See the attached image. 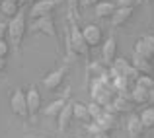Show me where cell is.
I'll use <instances>...</instances> for the list:
<instances>
[{"label": "cell", "instance_id": "obj_31", "mask_svg": "<svg viewBox=\"0 0 154 138\" xmlns=\"http://www.w3.org/2000/svg\"><path fill=\"white\" fill-rule=\"evenodd\" d=\"M98 2H102V0H82V4H84V6H96Z\"/></svg>", "mask_w": 154, "mask_h": 138}, {"label": "cell", "instance_id": "obj_15", "mask_svg": "<svg viewBox=\"0 0 154 138\" xmlns=\"http://www.w3.org/2000/svg\"><path fill=\"white\" fill-rule=\"evenodd\" d=\"M94 123L98 124L102 130H105V132H109L113 127H115V119H113V115H111V113H107V111H102V115L96 117Z\"/></svg>", "mask_w": 154, "mask_h": 138}, {"label": "cell", "instance_id": "obj_20", "mask_svg": "<svg viewBox=\"0 0 154 138\" xmlns=\"http://www.w3.org/2000/svg\"><path fill=\"white\" fill-rule=\"evenodd\" d=\"M140 123H143V128H154V107H148L140 113Z\"/></svg>", "mask_w": 154, "mask_h": 138}, {"label": "cell", "instance_id": "obj_10", "mask_svg": "<svg viewBox=\"0 0 154 138\" xmlns=\"http://www.w3.org/2000/svg\"><path fill=\"white\" fill-rule=\"evenodd\" d=\"M117 56V41L115 37H107L103 43V49H102V60L103 64H107V66H111V62L115 60Z\"/></svg>", "mask_w": 154, "mask_h": 138}, {"label": "cell", "instance_id": "obj_35", "mask_svg": "<svg viewBox=\"0 0 154 138\" xmlns=\"http://www.w3.org/2000/svg\"><path fill=\"white\" fill-rule=\"evenodd\" d=\"M143 2H150V0H143Z\"/></svg>", "mask_w": 154, "mask_h": 138}, {"label": "cell", "instance_id": "obj_3", "mask_svg": "<svg viewBox=\"0 0 154 138\" xmlns=\"http://www.w3.org/2000/svg\"><path fill=\"white\" fill-rule=\"evenodd\" d=\"M27 29H29L31 33H43V35H47V37H51V39L57 41V27H55V22H53L51 16L31 20V26H27Z\"/></svg>", "mask_w": 154, "mask_h": 138}, {"label": "cell", "instance_id": "obj_6", "mask_svg": "<svg viewBox=\"0 0 154 138\" xmlns=\"http://www.w3.org/2000/svg\"><path fill=\"white\" fill-rule=\"evenodd\" d=\"M57 6H59V0H35L33 6H31V10H29V18L37 20V18L51 16Z\"/></svg>", "mask_w": 154, "mask_h": 138}, {"label": "cell", "instance_id": "obj_25", "mask_svg": "<svg viewBox=\"0 0 154 138\" xmlns=\"http://www.w3.org/2000/svg\"><path fill=\"white\" fill-rule=\"evenodd\" d=\"M88 111H90V117H92V121H94L98 115H102L103 107H102L100 103H96V101H94V103H90V105H88Z\"/></svg>", "mask_w": 154, "mask_h": 138}, {"label": "cell", "instance_id": "obj_28", "mask_svg": "<svg viewBox=\"0 0 154 138\" xmlns=\"http://www.w3.org/2000/svg\"><path fill=\"white\" fill-rule=\"evenodd\" d=\"M135 4H137V0H117V6H131V8H135Z\"/></svg>", "mask_w": 154, "mask_h": 138}, {"label": "cell", "instance_id": "obj_27", "mask_svg": "<svg viewBox=\"0 0 154 138\" xmlns=\"http://www.w3.org/2000/svg\"><path fill=\"white\" fill-rule=\"evenodd\" d=\"M144 43L148 45V49H150V52H152V56H154V35H144Z\"/></svg>", "mask_w": 154, "mask_h": 138}, {"label": "cell", "instance_id": "obj_16", "mask_svg": "<svg viewBox=\"0 0 154 138\" xmlns=\"http://www.w3.org/2000/svg\"><path fill=\"white\" fill-rule=\"evenodd\" d=\"M96 18H111V14H113V10H115V4L113 2H107V0H102V2H98L96 4Z\"/></svg>", "mask_w": 154, "mask_h": 138}, {"label": "cell", "instance_id": "obj_30", "mask_svg": "<svg viewBox=\"0 0 154 138\" xmlns=\"http://www.w3.org/2000/svg\"><path fill=\"white\" fill-rule=\"evenodd\" d=\"M92 138H109V134L105 130H100V132H96V134H92Z\"/></svg>", "mask_w": 154, "mask_h": 138}, {"label": "cell", "instance_id": "obj_29", "mask_svg": "<svg viewBox=\"0 0 154 138\" xmlns=\"http://www.w3.org/2000/svg\"><path fill=\"white\" fill-rule=\"evenodd\" d=\"M6 29H8V23H0V39L6 37Z\"/></svg>", "mask_w": 154, "mask_h": 138}, {"label": "cell", "instance_id": "obj_9", "mask_svg": "<svg viewBox=\"0 0 154 138\" xmlns=\"http://www.w3.org/2000/svg\"><path fill=\"white\" fill-rule=\"evenodd\" d=\"M133 12H135V8H131V6H119V8H115L113 14H111V23L115 27L125 26V23L133 18Z\"/></svg>", "mask_w": 154, "mask_h": 138}, {"label": "cell", "instance_id": "obj_13", "mask_svg": "<svg viewBox=\"0 0 154 138\" xmlns=\"http://www.w3.org/2000/svg\"><path fill=\"white\" fill-rule=\"evenodd\" d=\"M72 119H78L80 123H84V124L92 123L88 105H84V103H72Z\"/></svg>", "mask_w": 154, "mask_h": 138}, {"label": "cell", "instance_id": "obj_21", "mask_svg": "<svg viewBox=\"0 0 154 138\" xmlns=\"http://www.w3.org/2000/svg\"><path fill=\"white\" fill-rule=\"evenodd\" d=\"M68 14H70V22H78L80 20V0H66Z\"/></svg>", "mask_w": 154, "mask_h": 138}, {"label": "cell", "instance_id": "obj_34", "mask_svg": "<svg viewBox=\"0 0 154 138\" xmlns=\"http://www.w3.org/2000/svg\"><path fill=\"white\" fill-rule=\"evenodd\" d=\"M33 138H45V136H33Z\"/></svg>", "mask_w": 154, "mask_h": 138}, {"label": "cell", "instance_id": "obj_18", "mask_svg": "<svg viewBox=\"0 0 154 138\" xmlns=\"http://www.w3.org/2000/svg\"><path fill=\"white\" fill-rule=\"evenodd\" d=\"M64 103H66L64 99H55L53 103H49L45 107V111H43V113H45V117H47V119H57V115H59L60 109L64 107Z\"/></svg>", "mask_w": 154, "mask_h": 138}, {"label": "cell", "instance_id": "obj_36", "mask_svg": "<svg viewBox=\"0 0 154 138\" xmlns=\"http://www.w3.org/2000/svg\"><path fill=\"white\" fill-rule=\"evenodd\" d=\"M2 2H4V0H0V4H2Z\"/></svg>", "mask_w": 154, "mask_h": 138}, {"label": "cell", "instance_id": "obj_12", "mask_svg": "<svg viewBox=\"0 0 154 138\" xmlns=\"http://www.w3.org/2000/svg\"><path fill=\"white\" fill-rule=\"evenodd\" d=\"M133 66L140 72V74H154V64L150 62V58H144L140 55H133Z\"/></svg>", "mask_w": 154, "mask_h": 138}, {"label": "cell", "instance_id": "obj_5", "mask_svg": "<svg viewBox=\"0 0 154 138\" xmlns=\"http://www.w3.org/2000/svg\"><path fill=\"white\" fill-rule=\"evenodd\" d=\"M66 74H68V68H66V66H59L57 70L49 72V74L43 78V86L47 88V92H57L60 86H63Z\"/></svg>", "mask_w": 154, "mask_h": 138}, {"label": "cell", "instance_id": "obj_4", "mask_svg": "<svg viewBox=\"0 0 154 138\" xmlns=\"http://www.w3.org/2000/svg\"><path fill=\"white\" fill-rule=\"evenodd\" d=\"M10 107L14 111V115H18L20 119H29L27 113V103H26V92L22 88H16L10 95Z\"/></svg>", "mask_w": 154, "mask_h": 138}, {"label": "cell", "instance_id": "obj_22", "mask_svg": "<svg viewBox=\"0 0 154 138\" xmlns=\"http://www.w3.org/2000/svg\"><path fill=\"white\" fill-rule=\"evenodd\" d=\"M135 55H140V56H144V58H154L152 52H150V49H148V45L144 43L143 37L135 43Z\"/></svg>", "mask_w": 154, "mask_h": 138}, {"label": "cell", "instance_id": "obj_17", "mask_svg": "<svg viewBox=\"0 0 154 138\" xmlns=\"http://www.w3.org/2000/svg\"><path fill=\"white\" fill-rule=\"evenodd\" d=\"M0 12H2V16H6V18L12 20L20 12V2H14V0H4V2L0 4Z\"/></svg>", "mask_w": 154, "mask_h": 138}, {"label": "cell", "instance_id": "obj_33", "mask_svg": "<svg viewBox=\"0 0 154 138\" xmlns=\"http://www.w3.org/2000/svg\"><path fill=\"white\" fill-rule=\"evenodd\" d=\"M148 103H154V90H148Z\"/></svg>", "mask_w": 154, "mask_h": 138}, {"label": "cell", "instance_id": "obj_11", "mask_svg": "<svg viewBox=\"0 0 154 138\" xmlns=\"http://www.w3.org/2000/svg\"><path fill=\"white\" fill-rule=\"evenodd\" d=\"M70 121H72V103H64V107L60 109V113L57 115V123H59V130H66L68 128V124H70Z\"/></svg>", "mask_w": 154, "mask_h": 138}, {"label": "cell", "instance_id": "obj_26", "mask_svg": "<svg viewBox=\"0 0 154 138\" xmlns=\"http://www.w3.org/2000/svg\"><path fill=\"white\" fill-rule=\"evenodd\" d=\"M8 52H10V43L4 37V39H0V56H8Z\"/></svg>", "mask_w": 154, "mask_h": 138}, {"label": "cell", "instance_id": "obj_24", "mask_svg": "<svg viewBox=\"0 0 154 138\" xmlns=\"http://www.w3.org/2000/svg\"><path fill=\"white\" fill-rule=\"evenodd\" d=\"M111 105H113V111H127V97L125 95H119V97H115V99L111 101Z\"/></svg>", "mask_w": 154, "mask_h": 138}, {"label": "cell", "instance_id": "obj_19", "mask_svg": "<svg viewBox=\"0 0 154 138\" xmlns=\"http://www.w3.org/2000/svg\"><path fill=\"white\" fill-rule=\"evenodd\" d=\"M131 99L135 101V103H148V90L135 84L133 90H131Z\"/></svg>", "mask_w": 154, "mask_h": 138}, {"label": "cell", "instance_id": "obj_7", "mask_svg": "<svg viewBox=\"0 0 154 138\" xmlns=\"http://www.w3.org/2000/svg\"><path fill=\"white\" fill-rule=\"evenodd\" d=\"M26 103H27V113H29V119H33L35 115L41 109V93L37 88H29L26 92Z\"/></svg>", "mask_w": 154, "mask_h": 138}, {"label": "cell", "instance_id": "obj_14", "mask_svg": "<svg viewBox=\"0 0 154 138\" xmlns=\"http://www.w3.org/2000/svg\"><path fill=\"white\" fill-rule=\"evenodd\" d=\"M127 132L131 134V138H137L140 132H143V123H140V117L137 115V113L129 115V119H127Z\"/></svg>", "mask_w": 154, "mask_h": 138}, {"label": "cell", "instance_id": "obj_32", "mask_svg": "<svg viewBox=\"0 0 154 138\" xmlns=\"http://www.w3.org/2000/svg\"><path fill=\"white\" fill-rule=\"evenodd\" d=\"M6 70V56H0V72Z\"/></svg>", "mask_w": 154, "mask_h": 138}, {"label": "cell", "instance_id": "obj_1", "mask_svg": "<svg viewBox=\"0 0 154 138\" xmlns=\"http://www.w3.org/2000/svg\"><path fill=\"white\" fill-rule=\"evenodd\" d=\"M66 52H68V56L82 55L84 58L90 56V47H88L86 39H84L78 22H70V27L66 31Z\"/></svg>", "mask_w": 154, "mask_h": 138}, {"label": "cell", "instance_id": "obj_2", "mask_svg": "<svg viewBox=\"0 0 154 138\" xmlns=\"http://www.w3.org/2000/svg\"><path fill=\"white\" fill-rule=\"evenodd\" d=\"M26 31H27L26 12L20 10L18 14L10 20V23H8L6 35H8V39H10L12 45H14V47H20V45H22V41H23V37H26Z\"/></svg>", "mask_w": 154, "mask_h": 138}, {"label": "cell", "instance_id": "obj_8", "mask_svg": "<svg viewBox=\"0 0 154 138\" xmlns=\"http://www.w3.org/2000/svg\"><path fill=\"white\" fill-rule=\"evenodd\" d=\"M82 35H84V39H86V43H88L90 49L100 47L102 41H103V33H102V29H100L98 26H86L82 29Z\"/></svg>", "mask_w": 154, "mask_h": 138}, {"label": "cell", "instance_id": "obj_23", "mask_svg": "<svg viewBox=\"0 0 154 138\" xmlns=\"http://www.w3.org/2000/svg\"><path fill=\"white\" fill-rule=\"evenodd\" d=\"M135 84H137V86L146 88V90H154V78L150 74H139L137 80H135Z\"/></svg>", "mask_w": 154, "mask_h": 138}]
</instances>
